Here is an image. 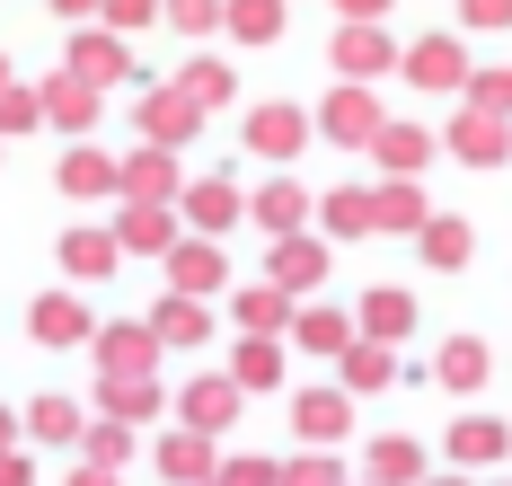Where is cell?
Returning a JSON list of instances; mask_svg holds the SVG:
<instances>
[{
	"label": "cell",
	"mask_w": 512,
	"mask_h": 486,
	"mask_svg": "<svg viewBox=\"0 0 512 486\" xmlns=\"http://www.w3.org/2000/svg\"><path fill=\"white\" fill-rule=\"evenodd\" d=\"M0 89H9V71H0Z\"/></svg>",
	"instance_id": "obj_15"
},
{
	"label": "cell",
	"mask_w": 512,
	"mask_h": 486,
	"mask_svg": "<svg viewBox=\"0 0 512 486\" xmlns=\"http://www.w3.org/2000/svg\"><path fill=\"white\" fill-rule=\"evenodd\" d=\"M45 107L62 115V124H89V80H53V89H45Z\"/></svg>",
	"instance_id": "obj_6"
},
{
	"label": "cell",
	"mask_w": 512,
	"mask_h": 486,
	"mask_svg": "<svg viewBox=\"0 0 512 486\" xmlns=\"http://www.w3.org/2000/svg\"><path fill=\"white\" fill-rule=\"evenodd\" d=\"M36 115H45V98H36V89H0V133H27Z\"/></svg>",
	"instance_id": "obj_5"
},
{
	"label": "cell",
	"mask_w": 512,
	"mask_h": 486,
	"mask_svg": "<svg viewBox=\"0 0 512 486\" xmlns=\"http://www.w3.org/2000/svg\"><path fill=\"white\" fill-rule=\"evenodd\" d=\"M36 336H45V345H71V336H80V310H71V301H36Z\"/></svg>",
	"instance_id": "obj_4"
},
{
	"label": "cell",
	"mask_w": 512,
	"mask_h": 486,
	"mask_svg": "<svg viewBox=\"0 0 512 486\" xmlns=\"http://www.w3.org/2000/svg\"><path fill=\"white\" fill-rule=\"evenodd\" d=\"M89 460H98V469H106V460H124V433L98 425V433H89Z\"/></svg>",
	"instance_id": "obj_10"
},
{
	"label": "cell",
	"mask_w": 512,
	"mask_h": 486,
	"mask_svg": "<svg viewBox=\"0 0 512 486\" xmlns=\"http://www.w3.org/2000/svg\"><path fill=\"white\" fill-rule=\"evenodd\" d=\"M0 486H27V460L18 451H0Z\"/></svg>",
	"instance_id": "obj_11"
},
{
	"label": "cell",
	"mask_w": 512,
	"mask_h": 486,
	"mask_svg": "<svg viewBox=\"0 0 512 486\" xmlns=\"http://www.w3.org/2000/svg\"><path fill=\"white\" fill-rule=\"evenodd\" d=\"M115 71H124V54H115L106 36H80V45H71V80H115Z\"/></svg>",
	"instance_id": "obj_1"
},
{
	"label": "cell",
	"mask_w": 512,
	"mask_h": 486,
	"mask_svg": "<svg viewBox=\"0 0 512 486\" xmlns=\"http://www.w3.org/2000/svg\"><path fill=\"white\" fill-rule=\"evenodd\" d=\"M106 363H115V372H133V363H142V336H133V327H115V336H106Z\"/></svg>",
	"instance_id": "obj_9"
},
{
	"label": "cell",
	"mask_w": 512,
	"mask_h": 486,
	"mask_svg": "<svg viewBox=\"0 0 512 486\" xmlns=\"http://www.w3.org/2000/svg\"><path fill=\"white\" fill-rule=\"evenodd\" d=\"M62 9H89V0H62Z\"/></svg>",
	"instance_id": "obj_14"
},
{
	"label": "cell",
	"mask_w": 512,
	"mask_h": 486,
	"mask_svg": "<svg viewBox=\"0 0 512 486\" xmlns=\"http://www.w3.org/2000/svg\"><path fill=\"white\" fill-rule=\"evenodd\" d=\"M142 124H151L159 142H177V133H186V98H151V107H142Z\"/></svg>",
	"instance_id": "obj_7"
},
{
	"label": "cell",
	"mask_w": 512,
	"mask_h": 486,
	"mask_svg": "<svg viewBox=\"0 0 512 486\" xmlns=\"http://www.w3.org/2000/svg\"><path fill=\"white\" fill-rule=\"evenodd\" d=\"M27 425H36V433H45V442H62V433H71V425H80V416H71V407H62V398H45V407H36V416H27Z\"/></svg>",
	"instance_id": "obj_8"
},
{
	"label": "cell",
	"mask_w": 512,
	"mask_h": 486,
	"mask_svg": "<svg viewBox=\"0 0 512 486\" xmlns=\"http://www.w3.org/2000/svg\"><path fill=\"white\" fill-rule=\"evenodd\" d=\"M106 177H115V168H106L98 151H71V160H62V186H71V195H106Z\"/></svg>",
	"instance_id": "obj_3"
},
{
	"label": "cell",
	"mask_w": 512,
	"mask_h": 486,
	"mask_svg": "<svg viewBox=\"0 0 512 486\" xmlns=\"http://www.w3.org/2000/svg\"><path fill=\"white\" fill-rule=\"evenodd\" d=\"M106 257H115V248H106L98 230H71V239H62V266L71 274H106Z\"/></svg>",
	"instance_id": "obj_2"
},
{
	"label": "cell",
	"mask_w": 512,
	"mask_h": 486,
	"mask_svg": "<svg viewBox=\"0 0 512 486\" xmlns=\"http://www.w3.org/2000/svg\"><path fill=\"white\" fill-rule=\"evenodd\" d=\"M71 486H115V478H106V469H89V478H71Z\"/></svg>",
	"instance_id": "obj_12"
},
{
	"label": "cell",
	"mask_w": 512,
	"mask_h": 486,
	"mask_svg": "<svg viewBox=\"0 0 512 486\" xmlns=\"http://www.w3.org/2000/svg\"><path fill=\"white\" fill-rule=\"evenodd\" d=\"M0 451H9V416H0Z\"/></svg>",
	"instance_id": "obj_13"
}]
</instances>
